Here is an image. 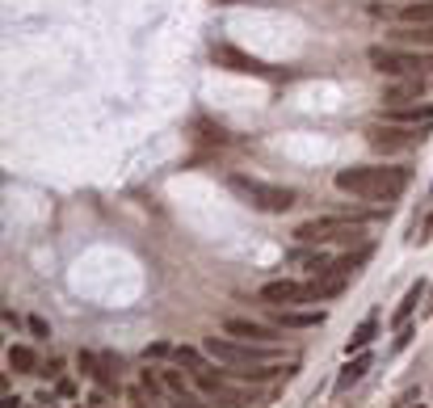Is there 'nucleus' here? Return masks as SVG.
I'll return each mask as SVG.
<instances>
[{"mask_svg": "<svg viewBox=\"0 0 433 408\" xmlns=\"http://www.w3.org/2000/svg\"><path fill=\"white\" fill-rule=\"evenodd\" d=\"M219 4H240V0H219Z\"/></svg>", "mask_w": 433, "mask_h": 408, "instance_id": "27", "label": "nucleus"}, {"mask_svg": "<svg viewBox=\"0 0 433 408\" xmlns=\"http://www.w3.org/2000/svg\"><path fill=\"white\" fill-rule=\"evenodd\" d=\"M0 404H4V408H17V404H21V400H17V396H4Z\"/></svg>", "mask_w": 433, "mask_h": 408, "instance_id": "26", "label": "nucleus"}, {"mask_svg": "<svg viewBox=\"0 0 433 408\" xmlns=\"http://www.w3.org/2000/svg\"><path fill=\"white\" fill-rule=\"evenodd\" d=\"M227 190H232L240 202H248L253 211H265V215H282V211L295 206V190L257 181V177H244V173H232V177H227Z\"/></svg>", "mask_w": 433, "mask_h": 408, "instance_id": "3", "label": "nucleus"}, {"mask_svg": "<svg viewBox=\"0 0 433 408\" xmlns=\"http://www.w3.org/2000/svg\"><path fill=\"white\" fill-rule=\"evenodd\" d=\"M337 190L362 202H396L408 185V169H387V164H358V169H341Z\"/></svg>", "mask_w": 433, "mask_h": 408, "instance_id": "1", "label": "nucleus"}, {"mask_svg": "<svg viewBox=\"0 0 433 408\" xmlns=\"http://www.w3.org/2000/svg\"><path fill=\"white\" fill-rule=\"evenodd\" d=\"M375 215L371 211H337V215H316V219H303L295 228V236L303 244H328V240H358L362 228L371 223Z\"/></svg>", "mask_w": 433, "mask_h": 408, "instance_id": "2", "label": "nucleus"}, {"mask_svg": "<svg viewBox=\"0 0 433 408\" xmlns=\"http://www.w3.org/2000/svg\"><path fill=\"white\" fill-rule=\"evenodd\" d=\"M421 295H425V282H413V287H408V295H404V303H400V308H396V316H392L400 329L408 324V316H413V308L421 303Z\"/></svg>", "mask_w": 433, "mask_h": 408, "instance_id": "19", "label": "nucleus"}, {"mask_svg": "<svg viewBox=\"0 0 433 408\" xmlns=\"http://www.w3.org/2000/svg\"><path fill=\"white\" fill-rule=\"evenodd\" d=\"M261 299L274 308H299V303H316L320 299V282H295V278H278L261 287Z\"/></svg>", "mask_w": 433, "mask_h": 408, "instance_id": "7", "label": "nucleus"}, {"mask_svg": "<svg viewBox=\"0 0 433 408\" xmlns=\"http://www.w3.org/2000/svg\"><path fill=\"white\" fill-rule=\"evenodd\" d=\"M173 358H177V367H189V371H202V362H198V350H173Z\"/></svg>", "mask_w": 433, "mask_h": 408, "instance_id": "22", "label": "nucleus"}, {"mask_svg": "<svg viewBox=\"0 0 433 408\" xmlns=\"http://www.w3.org/2000/svg\"><path fill=\"white\" fill-rule=\"evenodd\" d=\"M324 320V312H295V308H278V324L282 329H316Z\"/></svg>", "mask_w": 433, "mask_h": 408, "instance_id": "15", "label": "nucleus"}, {"mask_svg": "<svg viewBox=\"0 0 433 408\" xmlns=\"http://www.w3.org/2000/svg\"><path fill=\"white\" fill-rule=\"evenodd\" d=\"M223 333H227V337H236V341H253V346H274V341H278V329L257 324V320H240V316L223 320Z\"/></svg>", "mask_w": 433, "mask_h": 408, "instance_id": "10", "label": "nucleus"}, {"mask_svg": "<svg viewBox=\"0 0 433 408\" xmlns=\"http://www.w3.org/2000/svg\"><path fill=\"white\" fill-rule=\"evenodd\" d=\"M76 362H80V371H84V375H88V379H93L97 388H105V392H118V379H109V375H105V371L97 367V358H93L88 350H84V354H80Z\"/></svg>", "mask_w": 433, "mask_h": 408, "instance_id": "18", "label": "nucleus"}, {"mask_svg": "<svg viewBox=\"0 0 433 408\" xmlns=\"http://www.w3.org/2000/svg\"><path fill=\"white\" fill-rule=\"evenodd\" d=\"M375 329H379V324H375V316H371V320H362V324L354 329V337H349V354H358V350H366V346L375 341Z\"/></svg>", "mask_w": 433, "mask_h": 408, "instance_id": "21", "label": "nucleus"}, {"mask_svg": "<svg viewBox=\"0 0 433 408\" xmlns=\"http://www.w3.org/2000/svg\"><path fill=\"white\" fill-rule=\"evenodd\" d=\"M202 350H206L215 362L232 367V371H244V367H269V350H265V346L236 341V337H227V333H223V337H206Z\"/></svg>", "mask_w": 433, "mask_h": 408, "instance_id": "4", "label": "nucleus"}, {"mask_svg": "<svg viewBox=\"0 0 433 408\" xmlns=\"http://www.w3.org/2000/svg\"><path fill=\"white\" fill-rule=\"evenodd\" d=\"M429 131V126H425ZM425 131H417V126H400V122H383V126H371L366 131V139H371V147L375 152H408V147H417L421 139H425Z\"/></svg>", "mask_w": 433, "mask_h": 408, "instance_id": "8", "label": "nucleus"}, {"mask_svg": "<svg viewBox=\"0 0 433 408\" xmlns=\"http://www.w3.org/2000/svg\"><path fill=\"white\" fill-rule=\"evenodd\" d=\"M366 257H371V249H358V253H349V257H341V261H328V270L316 274V282H320V299H324V295H341L345 282L358 274V265H362Z\"/></svg>", "mask_w": 433, "mask_h": 408, "instance_id": "9", "label": "nucleus"}, {"mask_svg": "<svg viewBox=\"0 0 433 408\" xmlns=\"http://www.w3.org/2000/svg\"><path fill=\"white\" fill-rule=\"evenodd\" d=\"M366 59L375 63V72L383 76H421V72H433V55H421V51H396V46H371Z\"/></svg>", "mask_w": 433, "mask_h": 408, "instance_id": "5", "label": "nucleus"}, {"mask_svg": "<svg viewBox=\"0 0 433 408\" xmlns=\"http://www.w3.org/2000/svg\"><path fill=\"white\" fill-rule=\"evenodd\" d=\"M211 396H215V404H219V408H248V404H253V396H248V392L227 388V383H223L219 392H211Z\"/></svg>", "mask_w": 433, "mask_h": 408, "instance_id": "20", "label": "nucleus"}, {"mask_svg": "<svg viewBox=\"0 0 433 408\" xmlns=\"http://www.w3.org/2000/svg\"><path fill=\"white\" fill-rule=\"evenodd\" d=\"M371 371V354H358V358H349L345 362V371L337 375V396H345L354 383H362V375Z\"/></svg>", "mask_w": 433, "mask_h": 408, "instance_id": "12", "label": "nucleus"}, {"mask_svg": "<svg viewBox=\"0 0 433 408\" xmlns=\"http://www.w3.org/2000/svg\"><path fill=\"white\" fill-rule=\"evenodd\" d=\"M29 329H34V333H38V337H51V329H46V324H42V320H38V316H34V320H29Z\"/></svg>", "mask_w": 433, "mask_h": 408, "instance_id": "24", "label": "nucleus"}, {"mask_svg": "<svg viewBox=\"0 0 433 408\" xmlns=\"http://www.w3.org/2000/svg\"><path fill=\"white\" fill-rule=\"evenodd\" d=\"M4 362H8V371H17V375H38V358H34V350H25V346H8Z\"/></svg>", "mask_w": 433, "mask_h": 408, "instance_id": "16", "label": "nucleus"}, {"mask_svg": "<svg viewBox=\"0 0 433 408\" xmlns=\"http://www.w3.org/2000/svg\"><path fill=\"white\" fill-rule=\"evenodd\" d=\"M211 59H215V67H227V72H240V76L278 80V72H274L269 63H261V59L244 55V51H240V46H232V42H211Z\"/></svg>", "mask_w": 433, "mask_h": 408, "instance_id": "6", "label": "nucleus"}, {"mask_svg": "<svg viewBox=\"0 0 433 408\" xmlns=\"http://www.w3.org/2000/svg\"><path fill=\"white\" fill-rule=\"evenodd\" d=\"M291 265H303V270H312V274H324V270H328V253H324L320 244L295 249V253H291Z\"/></svg>", "mask_w": 433, "mask_h": 408, "instance_id": "14", "label": "nucleus"}, {"mask_svg": "<svg viewBox=\"0 0 433 408\" xmlns=\"http://www.w3.org/2000/svg\"><path fill=\"white\" fill-rule=\"evenodd\" d=\"M387 122H400V126H433V105H392L387 114H383Z\"/></svg>", "mask_w": 433, "mask_h": 408, "instance_id": "11", "label": "nucleus"}, {"mask_svg": "<svg viewBox=\"0 0 433 408\" xmlns=\"http://www.w3.org/2000/svg\"><path fill=\"white\" fill-rule=\"evenodd\" d=\"M173 408H206V404H198L194 396H181V400H177V404H173Z\"/></svg>", "mask_w": 433, "mask_h": 408, "instance_id": "25", "label": "nucleus"}, {"mask_svg": "<svg viewBox=\"0 0 433 408\" xmlns=\"http://www.w3.org/2000/svg\"><path fill=\"white\" fill-rule=\"evenodd\" d=\"M396 42H404V46H433V25H396Z\"/></svg>", "mask_w": 433, "mask_h": 408, "instance_id": "17", "label": "nucleus"}, {"mask_svg": "<svg viewBox=\"0 0 433 408\" xmlns=\"http://www.w3.org/2000/svg\"><path fill=\"white\" fill-rule=\"evenodd\" d=\"M429 312H433V291H429Z\"/></svg>", "mask_w": 433, "mask_h": 408, "instance_id": "28", "label": "nucleus"}, {"mask_svg": "<svg viewBox=\"0 0 433 408\" xmlns=\"http://www.w3.org/2000/svg\"><path fill=\"white\" fill-rule=\"evenodd\" d=\"M396 17L400 25H433V0H404Z\"/></svg>", "mask_w": 433, "mask_h": 408, "instance_id": "13", "label": "nucleus"}, {"mask_svg": "<svg viewBox=\"0 0 433 408\" xmlns=\"http://www.w3.org/2000/svg\"><path fill=\"white\" fill-rule=\"evenodd\" d=\"M164 383H168L173 392H181V396H185V379H181V375H173V371H168V375H164Z\"/></svg>", "mask_w": 433, "mask_h": 408, "instance_id": "23", "label": "nucleus"}]
</instances>
